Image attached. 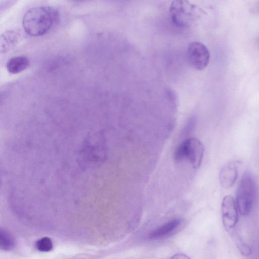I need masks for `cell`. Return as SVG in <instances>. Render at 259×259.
<instances>
[{
  "label": "cell",
  "mask_w": 259,
  "mask_h": 259,
  "mask_svg": "<svg viewBox=\"0 0 259 259\" xmlns=\"http://www.w3.org/2000/svg\"><path fill=\"white\" fill-rule=\"evenodd\" d=\"M58 11L50 6H41L28 10L23 16L22 25L27 34L32 36L42 35L57 23Z\"/></svg>",
  "instance_id": "6da1fadb"
},
{
  "label": "cell",
  "mask_w": 259,
  "mask_h": 259,
  "mask_svg": "<svg viewBox=\"0 0 259 259\" xmlns=\"http://www.w3.org/2000/svg\"><path fill=\"white\" fill-rule=\"evenodd\" d=\"M256 193L254 178L251 172L246 171L242 176L237 194V205L241 215L246 216L250 213L254 205Z\"/></svg>",
  "instance_id": "7a4b0ae2"
},
{
  "label": "cell",
  "mask_w": 259,
  "mask_h": 259,
  "mask_svg": "<svg viewBox=\"0 0 259 259\" xmlns=\"http://www.w3.org/2000/svg\"><path fill=\"white\" fill-rule=\"evenodd\" d=\"M200 9L188 0H174L169 8L173 24L180 28L189 27L199 16Z\"/></svg>",
  "instance_id": "3957f363"
},
{
  "label": "cell",
  "mask_w": 259,
  "mask_h": 259,
  "mask_svg": "<svg viewBox=\"0 0 259 259\" xmlns=\"http://www.w3.org/2000/svg\"><path fill=\"white\" fill-rule=\"evenodd\" d=\"M204 150V146L199 139L190 138L179 144L174 157L176 161L188 160L194 168H197L201 165Z\"/></svg>",
  "instance_id": "277c9868"
},
{
  "label": "cell",
  "mask_w": 259,
  "mask_h": 259,
  "mask_svg": "<svg viewBox=\"0 0 259 259\" xmlns=\"http://www.w3.org/2000/svg\"><path fill=\"white\" fill-rule=\"evenodd\" d=\"M187 58L191 66L196 70H203L209 64L210 53L203 43L192 41L188 47Z\"/></svg>",
  "instance_id": "5b68a950"
},
{
  "label": "cell",
  "mask_w": 259,
  "mask_h": 259,
  "mask_svg": "<svg viewBox=\"0 0 259 259\" xmlns=\"http://www.w3.org/2000/svg\"><path fill=\"white\" fill-rule=\"evenodd\" d=\"M222 221L225 229L228 232L234 229L238 222V210L233 197H224L222 202Z\"/></svg>",
  "instance_id": "8992f818"
},
{
  "label": "cell",
  "mask_w": 259,
  "mask_h": 259,
  "mask_svg": "<svg viewBox=\"0 0 259 259\" xmlns=\"http://www.w3.org/2000/svg\"><path fill=\"white\" fill-rule=\"evenodd\" d=\"M238 176L236 163L231 161L225 164L219 173V181L221 186L225 188L231 187L236 182Z\"/></svg>",
  "instance_id": "52a82bcc"
},
{
  "label": "cell",
  "mask_w": 259,
  "mask_h": 259,
  "mask_svg": "<svg viewBox=\"0 0 259 259\" xmlns=\"http://www.w3.org/2000/svg\"><path fill=\"white\" fill-rule=\"evenodd\" d=\"M182 220L179 218L169 221L163 225L152 231L148 236L151 240L159 239L170 236L180 227Z\"/></svg>",
  "instance_id": "ba28073f"
},
{
  "label": "cell",
  "mask_w": 259,
  "mask_h": 259,
  "mask_svg": "<svg viewBox=\"0 0 259 259\" xmlns=\"http://www.w3.org/2000/svg\"><path fill=\"white\" fill-rule=\"evenodd\" d=\"M20 36L17 30H10L0 35V53L9 51L18 42Z\"/></svg>",
  "instance_id": "9c48e42d"
},
{
  "label": "cell",
  "mask_w": 259,
  "mask_h": 259,
  "mask_svg": "<svg viewBox=\"0 0 259 259\" xmlns=\"http://www.w3.org/2000/svg\"><path fill=\"white\" fill-rule=\"evenodd\" d=\"M29 64L28 59L25 56L15 57L9 60L7 63L8 71L12 74H17L24 70Z\"/></svg>",
  "instance_id": "30bf717a"
},
{
  "label": "cell",
  "mask_w": 259,
  "mask_h": 259,
  "mask_svg": "<svg viewBox=\"0 0 259 259\" xmlns=\"http://www.w3.org/2000/svg\"><path fill=\"white\" fill-rule=\"evenodd\" d=\"M240 253L244 256L251 254V250L234 229L228 231Z\"/></svg>",
  "instance_id": "8fae6325"
},
{
  "label": "cell",
  "mask_w": 259,
  "mask_h": 259,
  "mask_svg": "<svg viewBox=\"0 0 259 259\" xmlns=\"http://www.w3.org/2000/svg\"><path fill=\"white\" fill-rule=\"evenodd\" d=\"M15 241L12 236L7 231L0 228V249L5 251L12 249Z\"/></svg>",
  "instance_id": "7c38bea8"
},
{
  "label": "cell",
  "mask_w": 259,
  "mask_h": 259,
  "mask_svg": "<svg viewBox=\"0 0 259 259\" xmlns=\"http://www.w3.org/2000/svg\"><path fill=\"white\" fill-rule=\"evenodd\" d=\"M53 242L51 238L44 237L38 240L36 243L37 249L42 252H48L53 248Z\"/></svg>",
  "instance_id": "4fadbf2b"
},
{
  "label": "cell",
  "mask_w": 259,
  "mask_h": 259,
  "mask_svg": "<svg viewBox=\"0 0 259 259\" xmlns=\"http://www.w3.org/2000/svg\"><path fill=\"white\" fill-rule=\"evenodd\" d=\"M171 258H176V259H188L190 258L189 256L187 255L183 254V253H178L174 255Z\"/></svg>",
  "instance_id": "5bb4252c"
},
{
  "label": "cell",
  "mask_w": 259,
  "mask_h": 259,
  "mask_svg": "<svg viewBox=\"0 0 259 259\" xmlns=\"http://www.w3.org/2000/svg\"><path fill=\"white\" fill-rule=\"evenodd\" d=\"M72 1H77V2H82V1H87V0H72Z\"/></svg>",
  "instance_id": "9a60e30c"
}]
</instances>
